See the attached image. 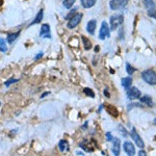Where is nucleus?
<instances>
[{
	"label": "nucleus",
	"instance_id": "obj_25",
	"mask_svg": "<svg viewBox=\"0 0 156 156\" xmlns=\"http://www.w3.org/2000/svg\"><path fill=\"white\" fill-rule=\"evenodd\" d=\"M148 15H149L150 17H152V18L156 19V6L152 9H149V11H148Z\"/></svg>",
	"mask_w": 156,
	"mask_h": 156
},
{
	"label": "nucleus",
	"instance_id": "obj_2",
	"mask_svg": "<svg viewBox=\"0 0 156 156\" xmlns=\"http://www.w3.org/2000/svg\"><path fill=\"white\" fill-rule=\"evenodd\" d=\"M124 21V17L123 15H115L110 18V29L111 30H116L119 26L122 25Z\"/></svg>",
	"mask_w": 156,
	"mask_h": 156
},
{
	"label": "nucleus",
	"instance_id": "obj_35",
	"mask_svg": "<svg viewBox=\"0 0 156 156\" xmlns=\"http://www.w3.org/2000/svg\"><path fill=\"white\" fill-rule=\"evenodd\" d=\"M154 124L156 125V118H155V119H154Z\"/></svg>",
	"mask_w": 156,
	"mask_h": 156
},
{
	"label": "nucleus",
	"instance_id": "obj_11",
	"mask_svg": "<svg viewBox=\"0 0 156 156\" xmlns=\"http://www.w3.org/2000/svg\"><path fill=\"white\" fill-rule=\"evenodd\" d=\"M113 152L115 155H119L121 152V140L119 138L113 140Z\"/></svg>",
	"mask_w": 156,
	"mask_h": 156
},
{
	"label": "nucleus",
	"instance_id": "obj_1",
	"mask_svg": "<svg viewBox=\"0 0 156 156\" xmlns=\"http://www.w3.org/2000/svg\"><path fill=\"white\" fill-rule=\"evenodd\" d=\"M142 77L147 83L151 85L156 84V73L153 70H146L142 73Z\"/></svg>",
	"mask_w": 156,
	"mask_h": 156
},
{
	"label": "nucleus",
	"instance_id": "obj_36",
	"mask_svg": "<svg viewBox=\"0 0 156 156\" xmlns=\"http://www.w3.org/2000/svg\"><path fill=\"white\" fill-rule=\"evenodd\" d=\"M0 104H1V102H0Z\"/></svg>",
	"mask_w": 156,
	"mask_h": 156
},
{
	"label": "nucleus",
	"instance_id": "obj_18",
	"mask_svg": "<svg viewBox=\"0 0 156 156\" xmlns=\"http://www.w3.org/2000/svg\"><path fill=\"white\" fill-rule=\"evenodd\" d=\"M42 19H43V9H41L39 13H38V15H37V17L35 18V20L32 21L31 23L29 24V26H31V25H33V24H38V23H40L42 21Z\"/></svg>",
	"mask_w": 156,
	"mask_h": 156
},
{
	"label": "nucleus",
	"instance_id": "obj_24",
	"mask_svg": "<svg viewBox=\"0 0 156 156\" xmlns=\"http://www.w3.org/2000/svg\"><path fill=\"white\" fill-rule=\"evenodd\" d=\"M84 94L87 95V96L92 97V98H94V97H95V93L93 92L92 89H89V87H85V89H84Z\"/></svg>",
	"mask_w": 156,
	"mask_h": 156
},
{
	"label": "nucleus",
	"instance_id": "obj_28",
	"mask_svg": "<svg viewBox=\"0 0 156 156\" xmlns=\"http://www.w3.org/2000/svg\"><path fill=\"white\" fill-rule=\"evenodd\" d=\"M119 129H120V132L123 134L124 136H127V131L126 129L124 128V127H122V126H119Z\"/></svg>",
	"mask_w": 156,
	"mask_h": 156
},
{
	"label": "nucleus",
	"instance_id": "obj_9",
	"mask_svg": "<svg viewBox=\"0 0 156 156\" xmlns=\"http://www.w3.org/2000/svg\"><path fill=\"white\" fill-rule=\"evenodd\" d=\"M123 147H124L125 152H126L128 155H134V154H135V148H134V146H133L130 142L124 143Z\"/></svg>",
	"mask_w": 156,
	"mask_h": 156
},
{
	"label": "nucleus",
	"instance_id": "obj_33",
	"mask_svg": "<svg viewBox=\"0 0 156 156\" xmlns=\"http://www.w3.org/2000/svg\"><path fill=\"white\" fill-rule=\"evenodd\" d=\"M47 95H49V92H45L44 94H42L41 98H45V96H47Z\"/></svg>",
	"mask_w": 156,
	"mask_h": 156
},
{
	"label": "nucleus",
	"instance_id": "obj_23",
	"mask_svg": "<svg viewBox=\"0 0 156 156\" xmlns=\"http://www.w3.org/2000/svg\"><path fill=\"white\" fill-rule=\"evenodd\" d=\"M76 0H64V6L66 9H71Z\"/></svg>",
	"mask_w": 156,
	"mask_h": 156
},
{
	"label": "nucleus",
	"instance_id": "obj_17",
	"mask_svg": "<svg viewBox=\"0 0 156 156\" xmlns=\"http://www.w3.org/2000/svg\"><path fill=\"white\" fill-rule=\"evenodd\" d=\"M19 35H20V31L16 32V33H9V35H7V37H6V41L9 42V44L14 43V42L18 39Z\"/></svg>",
	"mask_w": 156,
	"mask_h": 156
},
{
	"label": "nucleus",
	"instance_id": "obj_14",
	"mask_svg": "<svg viewBox=\"0 0 156 156\" xmlns=\"http://www.w3.org/2000/svg\"><path fill=\"white\" fill-rule=\"evenodd\" d=\"M81 4L84 9H90V7H93L95 4H96L97 0H80Z\"/></svg>",
	"mask_w": 156,
	"mask_h": 156
},
{
	"label": "nucleus",
	"instance_id": "obj_37",
	"mask_svg": "<svg viewBox=\"0 0 156 156\" xmlns=\"http://www.w3.org/2000/svg\"><path fill=\"white\" fill-rule=\"evenodd\" d=\"M155 140H156V138H155Z\"/></svg>",
	"mask_w": 156,
	"mask_h": 156
},
{
	"label": "nucleus",
	"instance_id": "obj_6",
	"mask_svg": "<svg viewBox=\"0 0 156 156\" xmlns=\"http://www.w3.org/2000/svg\"><path fill=\"white\" fill-rule=\"evenodd\" d=\"M131 138H132V140L135 142L136 146L138 147H140V149H143V148L145 147V144H144V140H142V138H140V135L138 134V132H136L135 128H132V130H131V133H130Z\"/></svg>",
	"mask_w": 156,
	"mask_h": 156
},
{
	"label": "nucleus",
	"instance_id": "obj_22",
	"mask_svg": "<svg viewBox=\"0 0 156 156\" xmlns=\"http://www.w3.org/2000/svg\"><path fill=\"white\" fill-rule=\"evenodd\" d=\"M0 51H2V52H6L7 51L6 43H5L4 39H0Z\"/></svg>",
	"mask_w": 156,
	"mask_h": 156
},
{
	"label": "nucleus",
	"instance_id": "obj_21",
	"mask_svg": "<svg viewBox=\"0 0 156 156\" xmlns=\"http://www.w3.org/2000/svg\"><path fill=\"white\" fill-rule=\"evenodd\" d=\"M144 5L147 9V11H149V9L155 7V2H154V0H144Z\"/></svg>",
	"mask_w": 156,
	"mask_h": 156
},
{
	"label": "nucleus",
	"instance_id": "obj_8",
	"mask_svg": "<svg viewBox=\"0 0 156 156\" xmlns=\"http://www.w3.org/2000/svg\"><path fill=\"white\" fill-rule=\"evenodd\" d=\"M40 37L46 38V39H50V26L48 24H43L41 27V31H40Z\"/></svg>",
	"mask_w": 156,
	"mask_h": 156
},
{
	"label": "nucleus",
	"instance_id": "obj_32",
	"mask_svg": "<svg viewBox=\"0 0 156 156\" xmlns=\"http://www.w3.org/2000/svg\"><path fill=\"white\" fill-rule=\"evenodd\" d=\"M104 95H105V96L107 97V98H109V97H110V95H109V93L107 92V90L104 91Z\"/></svg>",
	"mask_w": 156,
	"mask_h": 156
},
{
	"label": "nucleus",
	"instance_id": "obj_26",
	"mask_svg": "<svg viewBox=\"0 0 156 156\" xmlns=\"http://www.w3.org/2000/svg\"><path fill=\"white\" fill-rule=\"evenodd\" d=\"M126 70H127V73H128V74H133V73H134V71H135V69H134V68H132V67H131L129 64L126 65Z\"/></svg>",
	"mask_w": 156,
	"mask_h": 156
},
{
	"label": "nucleus",
	"instance_id": "obj_4",
	"mask_svg": "<svg viewBox=\"0 0 156 156\" xmlns=\"http://www.w3.org/2000/svg\"><path fill=\"white\" fill-rule=\"evenodd\" d=\"M110 35V29L108 27V24L106 23L105 21H103L101 24V28H100V31H99V39L101 40H105L106 38H108Z\"/></svg>",
	"mask_w": 156,
	"mask_h": 156
},
{
	"label": "nucleus",
	"instance_id": "obj_15",
	"mask_svg": "<svg viewBox=\"0 0 156 156\" xmlns=\"http://www.w3.org/2000/svg\"><path fill=\"white\" fill-rule=\"evenodd\" d=\"M58 149H60L62 152L68 151V150H69V143L65 140H62L60 143H58Z\"/></svg>",
	"mask_w": 156,
	"mask_h": 156
},
{
	"label": "nucleus",
	"instance_id": "obj_31",
	"mask_svg": "<svg viewBox=\"0 0 156 156\" xmlns=\"http://www.w3.org/2000/svg\"><path fill=\"white\" fill-rule=\"evenodd\" d=\"M42 55H43V52H40V53H38V54H37V56H35V60H38V58L42 57Z\"/></svg>",
	"mask_w": 156,
	"mask_h": 156
},
{
	"label": "nucleus",
	"instance_id": "obj_16",
	"mask_svg": "<svg viewBox=\"0 0 156 156\" xmlns=\"http://www.w3.org/2000/svg\"><path fill=\"white\" fill-rule=\"evenodd\" d=\"M131 84H132V78L131 77H125L122 79V85L126 90H128L129 87H131Z\"/></svg>",
	"mask_w": 156,
	"mask_h": 156
},
{
	"label": "nucleus",
	"instance_id": "obj_3",
	"mask_svg": "<svg viewBox=\"0 0 156 156\" xmlns=\"http://www.w3.org/2000/svg\"><path fill=\"white\" fill-rule=\"evenodd\" d=\"M128 3V0H110L109 6L113 11H118L125 7Z\"/></svg>",
	"mask_w": 156,
	"mask_h": 156
},
{
	"label": "nucleus",
	"instance_id": "obj_29",
	"mask_svg": "<svg viewBox=\"0 0 156 156\" xmlns=\"http://www.w3.org/2000/svg\"><path fill=\"white\" fill-rule=\"evenodd\" d=\"M74 13H75V9H73L72 12H70V14L68 15V16H66V19H67V20H70V19H71L72 17L74 16Z\"/></svg>",
	"mask_w": 156,
	"mask_h": 156
},
{
	"label": "nucleus",
	"instance_id": "obj_7",
	"mask_svg": "<svg viewBox=\"0 0 156 156\" xmlns=\"http://www.w3.org/2000/svg\"><path fill=\"white\" fill-rule=\"evenodd\" d=\"M127 95H128L129 99H138L140 97V91L138 90V87H132L131 89H129L128 92H127Z\"/></svg>",
	"mask_w": 156,
	"mask_h": 156
},
{
	"label": "nucleus",
	"instance_id": "obj_34",
	"mask_svg": "<svg viewBox=\"0 0 156 156\" xmlns=\"http://www.w3.org/2000/svg\"><path fill=\"white\" fill-rule=\"evenodd\" d=\"M138 154H140V155H142V156H145V155H146V152L143 151V150H142V151L138 152Z\"/></svg>",
	"mask_w": 156,
	"mask_h": 156
},
{
	"label": "nucleus",
	"instance_id": "obj_10",
	"mask_svg": "<svg viewBox=\"0 0 156 156\" xmlns=\"http://www.w3.org/2000/svg\"><path fill=\"white\" fill-rule=\"evenodd\" d=\"M105 109H106V111H107L110 116H113V117H118V116H119L118 109L113 105H111V104H106Z\"/></svg>",
	"mask_w": 156,
	"mask_h": 156
},
{
	"label": "nucleus",
	"instance_id": "obj_5",
	"mask_svg": "<svg viewBox=\"0 0 156 156\" xmlns=\"http://www.w3.org/2000/svg\"><path fill=\"white\" fill-rule=\"evenodd\" d=\"M81 19H82V14H80V13L75 14L71 19H70L69 22H68V28H71V29L72 28H75L76 26L79 24V22L81 21Z\"/></svg>",
	"mask_w": 156,
	"mask_h": 156
},
{
	"label": "nucleus",
	"instance_id": "obj_12",
	"mask_svg": "<svg viewBox=\"0 0 156 156\" xmlns=\"http://www.w3.org/2000/svg\"><path fill=\"white\" fill-rule=\"evenodd\" d=\"M96 26H97V21L96 20H91L87 25V29L89 31L90 35H94L95 30H96Z\"/></svg>",
	"mask_w": 156,
	"mask_h": 156
},
{
	"label": "nucleus",
	"instance_id": "obj_19",
	"mask_svg": "<svg viewBox=\"0 0 156 156\" xmlns=\"http://www.w3.org/2000/svg\"><path fill=\"white\" fill-rule=\"evenodd\" d=\"M81 40H82V43H83V47H84V49H87V50H90L91 48H92V43H91V41L87 38L85 37H81Z\"/></svg>",
	"mask_w": 156,
	"mask_h": 156
},
{
	"label": "nucleus",
	"instance_id": "obj_30",
	"mask_svg": "<svg viewBox=\"0 0 156 156\" xmlns=\"http://www.w3.org/2000/svg\"><path fill=\"white\" fill-rule=\"evenodd\" d=\"M106 136H107V140H113V136H111V134H110V133L109 132H107V133H106Z\"/></svg>",
	"mask_w": 156,
	"mask_h": 156
},
{
	"label": "nucleus",
	"instance_id": "obj_13",
	"mask_svg": "<svg viewBox=\"0 0 156 156\" xmlns=\"http://www.w3.org/2000/svg\"><path fill=\"white\" fill-rule=\"evenodd\" d=\"M80 147L82 148L84 151H87V152L94 151V148H91V142H90V140H84L82 143H81Z\"/></svg>",
	"mask_w": 156,
	"mask_h": 156
},
{
	"label": "nucleus",
	"instance_id": "obj_20",
	"mask_svg": "<svg viewBox=\"0 0 156 156\" xmlns=\"http://www.w3.org/2000/svg\"><path fill=\"white\" fill-rule=\"evenodd\" d=\"M140 102H142V103L147 104V105H149V106H152V104H153L152 98L150 96H148V95H146V96L142 97V98H140Z\"/></svg>",
	"mask_w": 156,
	"mask_h": 156
},
{
	"label": "nucleus",
	"instance_id": "obj_27",
	"mask_svg": "<svg viewBox=\"0 0 156 156\" xmlns=\"http://www.w3.org/2000/svg\"><path fill=\"white\" fill-rule=\"evenodd\" d=\"M17 81H18V80H17V79H15V78H11V79H9V80L4 83V84H5V87H9V85L12 84V83H15V82H17Z\"/></svg>",
	"mask_w": 156,
	"mask_h": 156
}]
</instances>
